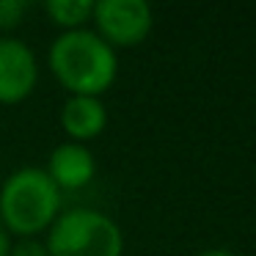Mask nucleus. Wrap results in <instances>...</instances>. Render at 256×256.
Wrapping results in <instances>:
<instances>
[{"instance_id": "f257e3e1", "label": "nucleus", "mask_w": 256, "mask_h": 256, "mask_svg": "<svg viewBox=\"0 0 256 256\" xmlns=\"http://www.w3.org/2000/svg\"><path fill=\"white\" fill-rule=\"evenodd\" d=\"M47 66L69 96H102L118 78V52L91 28L64 30L47 50Z\"/></svg>"}, {"instance_id": "f03ea898", "label": "nucleus", "mask_w": 256, "mask_h": 256, "mask_svg": "<svg viewBox=\"0 0 256 256\" xmlns=\"http://www.w3.org/2000/svg\"><path fill=\"white\" fill-rule=\"evenodd\" d=\"M64 210V193L44 168L22 166L0 184V223L12 237H39Z\"/></svg>"}, {"instance_id": "7ed1b4c3", "label": "nucleus", "mask_w": 256, "mask_h": 256, "mask_svg": "<svg viewBox=\"0 0 256 256\" xmlns=\"http://www.w3.org/2000/svg\"><path fill=\"white\" fill-rule=\"evenodd\" d=\"M44 245L50 256H124V232L108 212L72 206L47 228Z\"/></svg>"}, {"instance_id": "20e7f679", "label": "nucleus", "mask_w": 256, "mask_h": 256, "mask_svg": "<svg viewBox=\"0 0 256 256\" xmlns=\"http://www.w3.org/2000/svg\"><path fill=\"white\" fill-rule=\"evenodd\" d=\"M91 25L110 50H132L149 39L154 12L146 0H96Z\"/></svg>"}, {"instance_id": "39448f33", "label": "nucleus", "mask_w": 256, "mask_h": 256, "mask_svg": "<svg viewBox=\"0 0 256 256\" xmlns=\"http://www.w3.org/2000/svg\"><path fill=\"white\" fill-rule=\"evenodd\" d=\"M39 86L36 52L17 36H0V105H20Z\"/></svg>"}, {"instance_id": "423d86ee", "label": "nucleus", "mask_w": 256, "mask_h": 256, "mask_svg": "<svg viewBox=\"0 0 256 256\" xmlns=\"http://www.w3.org/2000/svg\"><path fill=\"white\" fill-rule=\"evenodd\" d=\"M44 171L61 193H74V190H83L94 182L96 160H94L88 146L64 140V144H58L50 152Z\"/></svg>"}, {"instance_id": "0eeeda50", "label": "nucleus", "mask_w": 256, "mask_h": 256, "mask_svg": "<svg viewBox=\"0 0 256 256\" xmlns=\"http://www.w3.org/2000/svg\"><path fill=\"white\" fill-rule=\"evenodd\" d=\"M61 130L72 144L96 140L108 127V108L102 96H66L61 105Z\"/></svg>"}, {"instance_id": "6e6552de", "label": "nucleus", "mask_w": 256, "mask_h": 256, "mask_svg": "<svg viewBox=\"0 0 256 256\" xmlns=\"http://www.w3.org/2000/svg\"><path fill=\"white\" fill-rule=\"evenodd\" d=\"M44 14L56 28L64 30H80L88 28L91 14H94V0H47Z\"/></svg>"}, {"instance_id": "1a4fd4ad", "label": "nucleus", "mask_w": 256, "mask_h": 256, "mask_svg": "<svg viewBox=\"0 0 256 256\" xmlns=\"http://www.w3.org/2000/svg\"><path fill=\"white\" fill-rule=\"evenodd\" d=\"M28 14L25 0H0V30H14Z\"/></svg>"}, {"instance_id": "9d476101", "label": "nucleus", "mask_w": 256, "mask_h": 256, "mask_svg": "<svg viewBox=\"0 0 256 256\" xmlns=\"http://www.w3.org/2000/svg\"><path fill=\"white\" fill-rule=\"evenodd\" d=\"M8 256H50V254H47V245L42 237H22L12 242Z\"/></svg>"}, {"instance_id": "9b49d317", "label": "nucleus", "mask_w": 256, "mask_h": 256, "mask_svg": "<svg viewBox=\"0 0 256 256\" xmlns=\"http://www.w3.org/2000/svg\"><path fill=\"white\" fill-rule=\"evenodd\" d=\"M12 242H14V237L3 228V223H0V256H8V250H12Z\"/></svg>"}, {"instance_id": "f8f14e48", "label": "nucleus", "mask_w": 256, "mask_h": 256, "mask_svg": "<svg viewBox=\"0 0 256 256\" xmlns=\"http://www.w3.org/2000/svg\"><path fill=\"white\" fill-rule=\"evenodd\" d=\"M198 256H237V254L228 250V248H206V250H201Z\"/></svg>"}]
</instances>
